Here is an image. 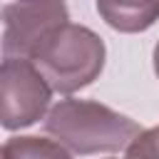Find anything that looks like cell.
<instances>
[{
    "instance_id": "1",
    "label": "cell",
    "mask_w": 159,
    "mask_h": 159,
    "mask_svg": "<svg viewBox=\"0 0 159 159\" xmlns=\"http://www.w3.org/2000/svg\"><path fill=\"white\" fill-rule=\"evenodd\" d=\"M45 132L75 154L127 149L142 127L117 109L89 99H62L45 117Z\"/></svg>"
},
{
    "instance_id": "2",
    "label": "cell",
    "mask_w": 159,
    "mask_h": 159,
    "mask_svg": "<svg viewBox=\"0 0 159 159\" xmlns=\"http://www.w3.org/2000/svg\"><path fill=\"white\" fill-rule=\"evenodd\" d=\"M104 42L84 25H62L52 30L30 55V62L47 80L52 92L72 94L89 87L104 67Z\"/></svg>"
},
{
    "instance_id": "3",
    "label": "cell",
    "mask_w": 159,
    "mask_h": 159,
    "mask_svg": "<svg viewBox=\"0 0 159 159\" xmlns=\"http://www.w3.org/2000/svg\"><path fill=\"white\" fill-rule=\"evenodd\" d=\"M52 87L30 60L5 57L0 70V122L7 132L35 124L45 117Z\"/></svg>"
},
{
    "instance_id": "4",
    "label": "cell",
    "mask_w": 159,
    "mask_h": 159,
    "mask_svg": "<svg viewBox=\"0 0 159 159\" xmlns=\"http://www.w3.org/2000/svg\"><path fill=\"white\" fill-rule=\"evenodd\" d=\"M70 22L65 0L7 2L2 7V52L5 57L30 60L35 47L57 27Z\"/></svg>"
},
{
    "instance_id": "5",
    "label": "cell",
    "mask_w": 159,
    "mask_h": 159,
    "mask_svg": "<svg viewBox=\"0 0 159 159\" xmlns=\"http://www.w3.org/2000/svg\"><path fill=\"white\" fill-rule=\"evenodd\" d=\"M102 20L119 32H144L159 20V0H94Z\"/></svg>"
},
{
    "instance_id": "6",
    "label": "cell",
    "mask_w": 159,
    "mask_h": 159,
    "mask_svg": "<svg viewBox=\"0 0 159 159\" xmlns=\"http://www.w3.org/2000/svg\"><path fill=\"white\" fill-rule=\"evenodd\" d=\"M2 159H72V154L55 139L10 137L2 144Z\"/></svg>"
},
{
    "instance_id": "7",
    "label": "cell",
    "mask_w": 159,
    "mask_h": 159,
    "mask_svg": "<svg viewBox=\"0 0 159 159\" xmlns=\"http://www.w3.org/2000/svg\"><path fill=\"white\" fill-rule=\"evenodd\" d=\"M127 159H159V124L142 129V134L127 147Z\"/></svg>"
},
{
    "instance_id": "8",
    "label": "cell",
    "mask_w": 159,
    "mask_h": 159,
    "mask_svg": "<svg viewBox=\"0 0 159 159\" xmlns=\"http://www.w3.org/2000/svg\"><path fill=\"white\" fill-rule=\"evenodd\" d=\"M154 72H157V77H159V42H157V47H154Z\"/></svg>"
},
{
    "instance_id": "9",
    "label": "cell",
    "mask_w": 159,
    "mask_h": 159,
    "mask_svg": "<svg viewBox=\"0 0 159 159\" xmlns=\"http://www.w3.org/2000/svg\"><path fill=\"white\" fill-rule=\"evenodd\" d=\"M17 2H35V0H17Z\"/></svg>"
}]
</instances>
